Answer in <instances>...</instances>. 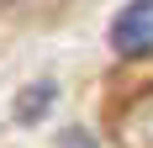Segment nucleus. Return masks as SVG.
I'll return each instance as SVG.
<instances>
[{"mask_svg":"<svg viewBox=\"0 0 153 148\" xmlns=\"http://www.w3.org/2000/svg\"><path fill=\"white\" fill-rule=\"evenodd\" d=\"M111 48L122 58H148L153 53V0H132L111 21Z\"/></svg>","mask_w":153,"mask_h":148,"instance_id":"nucleus-1","label":"nucleus"},{"mask_svg":"<svg viewBox=\"0 0 153 148\" xmlns=\"http://www.w3.org/2000/svg\"><path fill=\"white\" fill-rule=\"evenodd\" d=\"M48 95H53V85H37V90H32V95H21V122H27V117H42L37 106H42Z\"/></svg>","mask_w":153,"mask_h":148,"instance_id":"nucleus-2","label":"nucleus"}]
</instances>
